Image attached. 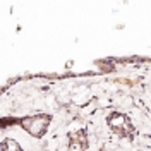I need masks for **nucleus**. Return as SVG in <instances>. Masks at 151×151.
<instances>
[{"label":"nucleus","mask_w":151,"mask_h":151,"mask_svg":"<svg viewBox=\"0 0 151 151\" xmlns=\"http://www.w3.org/2000/svg\"><path fill=\"white\" fill-rule=\"evenodd\" d=\"M106 122H108V127H110L113 132H117L119 136L131 137L132 132H134V125L131 124V119H129L125 113H120V112L110 113L108 119H106Z\"/></svg>","instance_id":"nucleus-1"},{"label":"nucleus","mask_w":151,"mask_h":151,"mask_svg":"<svg viewBox=\"0 0 151 151\" xmlns=\"http://www.w3.org/2000/svg\"><path fill=\"white\" fill-rule=\"evenodd\" d=\"M24 131H28L31 136H36L41 137L48 129V124H50V115H33V117H26L21 120Z\"/></svg>","instance_id":"nucleus-2"},{"label":"nucleus","mask_w":151,"mask_h":151,"mask_svg":"<svg viewBox=\"0 0 151 151\" xmlns=\"http://www.w3.org/2000/svg\"><path fill=\"white\" fill-rule=\"evenodd\" d=\"M88 148V141H86V131H76L69 134V150L67 151H84Z\"/></svg>","instance_id":"nucleus-3"},{"label":"nucleus","mask_w":151,"mask_h":151,"mask_svg":"<svg viewBox=\"0 0 151 151\" xmlns=\"http://www.w3.org/2000/svg\"><path fill=\"white\" fill-rule=\"evenodd\" d=\"M2 151H22V150L14 139H5L2 142Z\"/></svg>","instance_id":"nucleus-4"}]
</instances>
